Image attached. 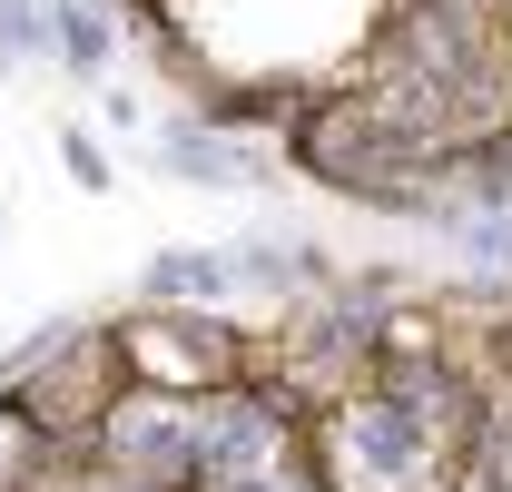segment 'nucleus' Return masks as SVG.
Masks as SVG:
<instances>
[{
  "label": "nucleus",
  "mask_w": 512,
  "mask_h": 492,
  "mask_svg": "<svg viewBox=\"0 0 512 492\" xmlns=\"http://www.w3.org/2000/svg\"><path fill=\"white\" fill-rule=\"evenodd\" d=\"M178 178H197V187H247V158L217 138V128H168V148H158Z\"/></svg>",
  "instance_id": "7ed1b4c3"
},
{
  "label": "nucleus",
  "mask_w": 512,
  "mask_h": 492,
  "mask_svg": "<svg viewBox=\"0 0 512 492\" xmlns=\"http://www.w3.org/2000/svg\"><path fill=\"white\" fill-rule=\"evenodd\" d=\"M444 433H424L394 394H375V384H355L345 394V414L325 424V473H345V492H414L444 473Z\"/></svg>",
  "instance_id": "f257e3e1"
},
{
  "label": "nucleus",
  "mask_w": 512,
  "mask_h": 492,
  "mask_svg": "<svg viewBox=\"0 0 512 492\" xmlns=\"http://www.w3.org/2000/svg\"><path fill=\"white\" fill-rule=\"evenodd\" d=\"M50 50H60L79 79H99V69H109V20H99L89 0H50Z\"/></svg>",
  "instance_id": "20e7f679"
},
{
  "label": "nucleus",
  "mask_w": 512,
  "mask_h": 492,
  "mask_svg": "<svg viewBox=\"0 0 512 492\" xmlns=\"http://www.w3.org/2000/svg\"><path fill=\"white\" fill-rule=\"evenodd\" d=\"M237 276H247L237 246H168V256L148 266V306H217Z\"/></svg>",
  "instance_id": "f03ea898"
}]
</instances>
